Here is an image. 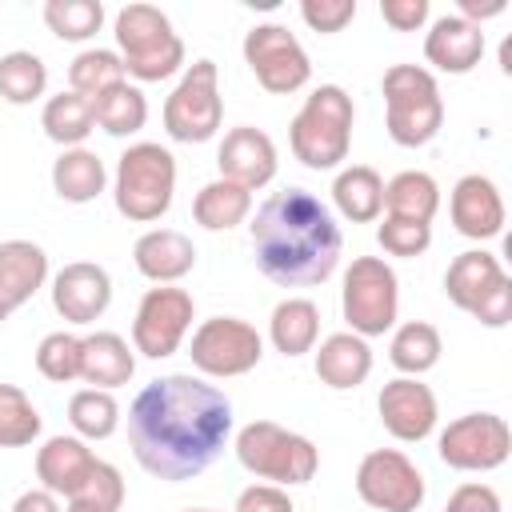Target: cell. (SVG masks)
I'll list each match as a JSON object with an SVG mask.
<instances>
[{
    "instance_id": "15",
    "label": "cell",
    "mask_w": 512,
    "mask_h": 512,
    "mask_svg": "<svg viewBox=\"0 0 512 512\" xmlns=\"http://www.w3.org/2000/svg\"><path fill=\"white\" fill-rule=\"evenodd\" d=\"M192 316H196V304H192V296L184 288H172V284L148 288L140 308H136V320H132L136 352H144L148 360L172 356L180 348V340L188 336Z\"/></svg>"
},
{
    "instance_id": "31",
    "label": "cell",
    "mask_w": 512,
    "mask_h": 512,
    "mask_svg": "<svg viewBox=\"0 0 512 512\" xmlns=\"http://www.w3.org/2000/svg\"><path fill=\"white\" fill-rule=\"evenodd\" d=\"M40 124H44V136L64 144V148H80L88 140V132L96 128V116H92V100L80 96V92H60L44 104L40 112Z\"/></svg>"
},
{
    "instance_id": "18",
    "label": "cell",
    "mask_w": 512,
    "mask_h": 512,
    "mask_svg": "<svg viewBox=\"0 0 512 512\" xmlns=\"http://www.w3.org/2000/svg\"><path fill=\"white\" fill-rule=\"evenodd\" d=\"M216 164H220V180H232L240 188H264L272 176H276V144L268 132L244 124V128H232L216 152Z\"/></svg>"
},
{
    "instance_id": "6",
    "label": "cell",
    "mask_w": 512,
    "mask_h": 512,
    "mask_svg": "<svg viewBox=\"0 0 512 512\" xmlns=\"http://www.w3.org/2000/svg\"><path fill=\"white\" fill-rule=\"evenodd\" d=\"M384 108H388V136L400 148L428 144L444 124V100L436 76L420 64H392L384 72Z\"/></svg>"
},
{
    "instance_id": "2",
    "label": "cell",
    "mask_w": 512,
    "mask_h": 512,
    "mask_svg": "<svg viewBox=\"0 0 512 512\" xmlns=\"http://www.w3.org/2000/svg\"><path fill=\"white\" fill-rule=\"evenodd\" d=\"M248 228H252L256 268L284 288L324 284L340 264V248H344L340 224L332 220L328 204H320L304 188L272 192L256 208Z\"/></svg>"
},
{
    "instance_id": "19",
    "label": "cell",
    "mask_w": 512,
    "mask_h": 512,
    "mask_svg": "<svg viewBox=\"0 0 512 512\" xmlns=\"http://www.w3.org/2000/svg\"><path fill=\"white\" fill-rule=\"evenodd\" d=\"M448 212H452L456 232L468 236V240H492V236L504 232V200H500L496 184L480 172L456 180Z\"/></svg>"
},
{
    "instance_id": "23",
    "label": "cell",
    "mask_w": 512,
    "mask_h": 512,
    "mask_svg": "<svg viewBox=\"0 0 512 512\" xmlns=\"http://www.w3.org/2000/svg\"><path fill=\"white\" fill-rule=\"evenodd\" d=\"M132 260H136L140 276H148L156 284H176L180 276H188L196 268V248L176 228H152V232H144L136 240Z\"/></svg>"
},
{
    "instance_id": "5",
    "label": "cell",
    "mask_w": 512,
    "mask_h": 512,
    "mask_svg": "<svg viewBox=\"0 0 512 512\" xmlns=\"http://www.w3.org/2000/svg\"><path fill=\"white\" fill-rule=\"evenodd\" d=\"M116 44L124 76L168 80L184 64V40L172 32V20L156 4H128L116 12Z\"/></svg>"
},
{
    "instance_id": "14",
    "label": "cell",
    "mask_w": 512,
    "mask_h": 512,
    "mask_svg": "<svg viewBox=\"0 0 512 512\" xmlns=\"http://www.w3.org/2000/svg\"><path fill=\"white\" fill-rule=\"evenodd\" d=\"M244 60H248L252 76L260 80V88H268L276 96L304 88L312 76L308 52L300 48V40L284 24H256L244 36Z\"/></svg>"
},
{
    "instance_id": "27",
    "label": "cell",
    "mask_w": 512,
    "mask_h": 512,
    "mask_svg": "<svg viewBox=\"0 0 512 512\" xmlns=\"http://www.w3.org/2000/svg\"><path fill=\"white\" fill-rule=\"evenodd\" d=\"M104 180H108L104 160H100L96 152H88V148H64L60 160L52 164V188H56V196L68 200V204H88V200H96V196L104 192Z\"/></svg>"
},
{
    "instance_id": "16",
    "label": "cell",
    "mask_w": 512,
    "mask_h": 512,
    "mask_svg": "<svg viewBox=\"0 0 512 512\" xmlns=\"http://www.w3.org/2000/svg\"><path fill=\"white\" fill-rule=\"evenodd\" d=\"M112 304V280L100 264L92 260H76L64 264L52 280V308L68 320V324H92L108 312Z\"/></svg>"
},
{
    "instance_id": "7",
    "label": "cell",
    "mask_w": 512,
    "mask_h": 512,
    "mask_svg": "<svg viewBox=\"0 0 512 512\" xmlns=\"http://www.w3.org/2000/svg\"><path fill=\"white\" fill-rule=\"evenodd\" d=\"M172 192H176V160L168 148L144 140L132 144L120 164H116V208L120 216L148 224L160 220L172 208Z\"/></svg>"
},
{
    "instance_id": "11",
    "label": "cell",
    "mask_w": 512,
    "mask_h": 512,
    "mask_svg": "<svg viewBox=\"0 0 512 512\" xmlns=\"http://www.w3.org/2000/svg\"><path fill=\"white\" fill-rule=\"evenodd\" d=\"M188 356L204 376H244L260 364L264 340L240 316H212L192 332Z\"/></svg>"
},
{
    "instance_id": "42",
    "label": "cell",
    "mask_w": 512,
    "mask_h": 512,
    "mask_svg": "<svg viewBox=\"0 0 512 512\" xmlns=\"http://www.w3.org/2000/svg\"><path fill=\"white\" fill-rule=\"evenodd\" d=\"M444 512H504V508H500L496 488H488V484L472 480V484H460V488L448 496Z\"/></svg>"
},
{
    "instance_id": "40",
    "label": "cell",
    "mask_w": 512,
    "mask_h": 512,
    "mask_svg": "<svg viewBox=\"0 0 512 512\" xmlns=\"http://www.w3.org/2000/svg\"><path fill=\"white\" fill-rule=\"evenodd\" d=\"M376 240L388 256H420L432 244V224L420 220H400V216H384V224L376 228Z\"/></svg>"
},
{
    "instance_id": "28",
    "label": "cell",
    "mask_w": 512,
    "mask_h": 512,
    "mask_svg": "<svg viewBox=\"0 0 512 512\" xmlns=\"http://www.w3.org/2000/svg\"><path fill=\"white\" fill-rule=\"evenodd\" d=\"M332 200H336V208H340L344 220L368 224V220H376V216L384 212V180H380L376 168L352 164V168H344V172L336 176Z\"/></svg>"
},
{
    "instance_id": "44",
    "label": "cell",
    "mask_w": 512,
    "mask_h": 512,
    "mask_svg": "<svg viewBox=\"0 0 512 512\" xmlns=\"http://www.w3.org/2000/svg\"><path fill=\"white\" fill-rule=\"evenodd\" d=\"M380 16L396 32H416L428 20V0H380Z\"/></svg>"
},
{
    "instance_id": "39",
    "label": "cell",
    "mask_w": 512,
    "mask_h": 512,
    "mask_svg": "<svg viewBox=\"0 0 512 512\" xmlns=\"http://www.w3.org/2000/svg\"><path fill=\"white\" fill-rule=\"evenodd\" d=\"M36 368L52 384L80 380V336L72 332H48L36 348Z\"/></svg>"
},
{
    "instance_id": "32",
    "label": "cell",
    "mask_w": 512,
    "mask_h": 512,
    "mask_svg": "<svg viewBox=\"0 0 512 512\" xmlns=\"http://www.w3.org/2000/svg\"><path fill=\"white\" fill-rule=\"evenodd\" d=\"M384 208L388 216H400V220H420V224H432L436 208H440V188L428 172H400L384 184Z\"/></svg>"
},
{
    "instance_id": "33",
    "label": "cell",
    "mask_w": 512,
    "mask_h": 512,
    "mask_svg": "<svg viewBox=\"0 0 512 512\" xmlns=\"http://www.w3.org/2000/svg\"><path fill=\"white\" fill-rule=\"evenodd\" d=\"M440 352H444L440 332H436L428 320H408V324H400L396 336H392V344H388V360H392V368L404 372V376H420V372L436 368V364H440Z\"/></svg>"
},
{
    "instance_id": "3",
    "label": "cell",
    "mask_w": 512,
    "mask_h": 512,
    "mask_svg": "<svg viewBox=\"0 0 512 512\" xmlns=\"http://www.w3.org/2000/svg\"><path fill=\"white\" fill-rule=\"evenodd\" d=\"M352 116V96L340 84H320L288 124L296 160L316 172L336 168L352 144Z\"/></svg>"
},
{
    "instance_id": "36",
    "label": "cell",
    "mask_w": 512,
    "mask_h": 512,
    "mask_svg": "<svg viewBox=\"0 0 512 512\" xmlns=\"http://www.w3.org/2000/svg\"><path fill=\"white\" fill-rule=\"evenodd\" d=\"M124 80V60H120V52H112V48H88V52H80L72 64H68V84H72V92H80V96H100L104 88H112V84H120Z\"/></svg>"
},
{
    "instance_id": "47",
    "label": "cell",
    "mask_w": 512,
    "mask_h": 512,
    "mask_svg": "<svg viewBox=\"0 0 512 512\" xmlns=\"http://www.w3.org/2000/svg\"><path fill=\"white\" fill-rule=\"evenodd\" d=\"M64 512H112V508H108V504H96V500H88V496H72Z\"/></svg>"
},
{
    "instance_id": "13",
    "label": "cell",
    "mask_w": 512,
    "mask_h": 512,
    "mask_svg": "<svg viewBox=\"0 0 512 512\" xmlns=\"http://www.w3.org/2000/svg\"><path fill=\"white\" fill-rule=\"evenodd\" d=\"M512 432L496 412H468L440 432V460L456 472H492L508 460Z\"/></svg>"
},
{
    "instance_id": "45",
    "label": "cell",
    "mask_w": 512,
    "mask_h": 512,
    "mask_svg": "<svg viewBox=\"0 0 512 512\" xmlns=\"http://www.w3.org/2000/svg\"><path fill=\"white\" fill-rule=\"evenodd\" d=\"M12 512H60V500L48 488H28V492L16 496Z\"/></svg>"
},
{
    "instance_id": "22",
    "label": "cell",
    "mask_w": 512,
    "mask_h": 512,
    "mask_svg": "<svg viewBox=\"0 0 512 512\" xmlns=\"http://www.w3.org/2000/svg\"><path fill=\"white\" fill-rule=\"evenodd\" d=\"M424 56L428 64H436L440 72L464 76L480 64L484 56V32L476 24H468L464 16H440L432 24V32L424 36Z\"/></svg>"
},
{
    "instance_id": "48",
    "label": "cell",
    "mask_w": 512,
    "mask_h": 512,
    "mask_svg": "<svg viewBox=\"0 0 512 512\" xmlns=\"http://www.w3.org/2000/svg\"><path fill=\"white\" fill-rule=\"evenodd\" d=\"M184 512H216V508H184Z\"/></svg>"
},
{
    "instance_id": "12",
    "label": "cell",
    "mask_w": 512,
    "mask_h": 512,
    "mask_svg": "<svg viewBox=\"0 0 512 512\" xmlns=\"http://www.w3.org/2000/svg\"><path fill=\"white\" fill-rule=\"evenodd\" d=\"M356 496L376 512H416L424 504V476L400 448H372L356 468Z\"/></svg>"
},
{
    "instance_id": "10",
    "label": "cell",
    "mask_w": 512,
    "mask_h": 512,
    "mask_svg": "<svg viewBox=\"0 0 512 512\" xmlns=\"http://www.w3.org/2000/svg\"><path fill=\"white\" fill-rule=\"evenodd\" d=\"M220 72L212 60H196L180 84L172 88V96L164 100V128L172 140L184 144H204L216 136L220 120H224V100H220Z\"/></svg>"
},
{
    "instance_id": "30",
    "label": "cell",
    "mask_w": 512,
    "mask_h": 512,
    "mask_svg": "<svg viewBox=\"0 0 512 512\" xmlns=\"http://www.w3.org/2000/svg\"><path fill=\"white\" fill-rule=\"evenodd\" d=\"M92 116L108 136H132L148 120V100L136 84L120 80V84L104 88L100 96H92Z\"/></svg>"
},
{
    "instance_id": "20",
    "label": "cell",
    "mask_w": 512,
    "mask_h": 512,
    "mask_svg": "<svg viewBox=\"0 0 512 512\" xmlns=\"http://www.w3.org/2000/svg\"><path fill=\"white\" fill-rule=\"evenodd\" d=\"M48 280V256L32 240L0 244V320H8L20 304H28Z\"/></svg>"
},
{
    "instance_id": "21",
    "label": "cell",
    "mask_w": 512,
    "mask_h": 512,
    "mask_svg": "<svg viewBox=\"0 0 512 512\" xmlns=\"http://www.w3.org/2000/svg\"><path fill=\"white\" fill-rule=\"evenodd\" d=\"M92 468H96V456H92V448L80 436H52L36 452V480H40V488H48L52 496H64V500H72L84 488Z\"/></svg>"
},
{
    "instance_id": "4",
    "label": "cell",
    "mask_w": 512,
    "mask_h": 512,
    "mask_svg": "<svg viewBox=\"0 0 512 512\" xmlns=\"http://www.w3.org/2000/svg\"><path fill=\"white\" fill-rule=\"evenodd\" d=\"M236 460L276 488L308 484L320 468V452L308 436L280 428L276 420H252L236 432Z\"/></svg>"
},
{
    "instance_id": "25",
    "label": "cell",
    "mask_w": 512,
    "mask_h": 512,
    "mask_svg": "<svg viewBox=\"0 0 512 512\" xmlns=\"http://www.w3.org/2000/svg\"><path fill=\"white\" fill-rule=\"evenodd\" d=\"M372 372V348L364 336L356 332H332L320 348H316V376L344 392V388H360Z\"/></svg>"
},
{
    "instance_id": "1",
    "label": "cell",
    "mask_w": 512,
    "mask_h": 512,
    "mask_svg": "<svg viewBox=\"0 0 512 512\" xmlns=\"http://www.w3.org/2000/svg\"><path fill=\"white\" fill-rule=\"evenodd\" d=\"M232 432V404L220 388L172 372L136 392L128 408V444L136 464L156 480H192Z\"/></svg>"
},
{
    "instance_id": "38",
    "label": "cell",
    "mask_w": 512,
    "mask_h": 512,
    "mask_svg": "<svg viewBox=\"0 0 512 512\" xmlns=\"http://www.w3.org/2000/svg\"><path fill=\"white\" fill-rule=\"evenodd\" d=\"M44 24L60 40H88L104 24V4L100 0H48L44 4Z\"/></svg>"
},
{
    "instance_id": "29",
    "label": "cell",
    "mask_w": 512,
    "mask_h": 512,
    "mask_svg": "<svg viewBox=\"0 0 512 512\" xmlns=\"http://www.w3.org/2000/svg\"><path fill=\"white\" fill-rule=\"evenodd\" d=\"M248 212H252V192L240 188V184H232V180H212V184H204V188L196 192V200H192V216H196V224L208 228V232H228V228H236Z\"/></svg>"
},
{
    "instance_id": "43",
    "label": "cell",
    "mask_w": 512,
    "mask_h": 512,
    "mask_svg": "<svg viewBox=\"0 0 512 512\" xmlns=\"http://www.w3.org/2000/svg\"><path fill=\"white\" fill-rule=\"evenodd\" d=\"M236 512H296V508H292V500H288L284 488H276V484H252V488L240 492Z\"/></svg>"
},
{
    "instance_id": "17",
    "label": "cell",
    "mask_w": 512,
    "mask_h": 512,
    "mask_svg": "<svg viewBox=\"0 0 512 512\" xmlns=\"http://www.w3.org/2000/svg\"><path fill=\"white\" fill-rule=\"evenodd\" d=\"M380 424L396 436V440H424L436 428V396L428 384H420L416 376H396L380 388Z\"/></svg>"
},
{
    "instance_id": "34",
    "label": "cell",
    "mask_w": 512,
    "mask_h": 512,
    "mask_svg": "<svg viewBox=\"0 0 512 512\" xmlns=\"http://www.w3.org/2000/svg\"><path fill=\"white\" fill-rule=\"evenodd\" d=\"M44 88H48V68L36 52L16 48L0 56V96L8 104H32L44 96Z\"/></svg>"
},
{
    "instance_id": "46",
    "label": "cell",
    "mask_w": 512,
    "mask_h": 512,
    "mask_svg": "<svg viewBox=\"0 0 512 512\" xmlns=\"http://www.w3.org/2000/svg\"><path fill=\"white\" fill-rule=\"evenodd\" d=\"M504 8H508L504 0H460V16H464L468 24H476V28H480V20L500 16Z\"/></svg>"
},
{
    "instance_id": "26",
    "label": "cell",
    "mask_w": 512,
    "mask_h": 512,
    "mask_svg": "<svg viewBox=\"0 0 512 512\" xmlns=\"http://www.w3.org/2000/svg\"><path fill=\"white\" fill-rule=\"evenodd\" d=\"M268 336L276 344V352L284 356H304L316 348V336H320V308L304 296H288L272 308V320H268Z\"/></svg>"
},
{
    "instance_id": "35",
    "label": "cell",
    "mask_w": 512,
    "mask_h": 512,
    "mask_svg": "<svg viewBox=\"0 0 512 512\" xmlns=\"http://www.w3.org/2000/svg\"><path fill=\"white\" fill-rule=\"evenodd\" d=\"M68 420L84 440H108L120 424V404L104 388H80L68 400Z\"/></svg>"
},
{
    "instance_id": "8",
    "label": "cell",
    "mask_w": 512,
    "mask_h": 512,
    "mask_svg": "<svg viewBox=\"0 0 512 512\" xmlns=\"http://www.w3.org/2000/svg\"><path fill=\"white\" fill-rule=\"evenodd\" d=\"M444 292L448 300L476 316L480 324L488 328H504L512 320V276L504 272V264L484 252V248H472V252H460L452 264H448V276H444Z\"/></svg>"
},
{
    "instance_id": "41",
    "label": "cell",
    "mask_w": 512,
    "mask_h": 512,
    "mask_svg": "<svg viewBox=\"0 0 512 512\" xmlns=\"http://www.w3.org/2000/svg\"><path fill=\"white\" fill-rule=\"evenodd\" d=\"M300 16H304V24H308L312 32L332 36V32H340L344 24H352L356 0H304V4H300Z\"/></svg>"
},
{
    "instance_id": "24",
    "label": "cell",
    "mask_w": 512,
    "mask_h": 512,
    "mask_svg": "<svg viewBox=\"0 0 512 512\" xmlns=\"http://www.w3.org/2000/svg\"><path fill=\"white\" fill-rule=\"evenodd\" d=\"M132 372H136V356L124 336H116V332L80 336V380L84 384L112 392V388L128 384Z\"/></svg>"
},
{
    "instance_id": "9",
    "label": "cell",
    "mask_w": 512,
    "mask_h": 512,
    "mask_svg": "<svg viewBox=\"0 0 512 512\" xmlns=\"http://www.w3.org/2000/svg\"><path fill=\"white\" fill-rule=\"evenodd\" d=\"M340 304L356 336H384L396 324V308H400L392 264H384L380 256H356L352 268L344 272Z\"/></svg>"
},
{
    "instance_id": "37",
    "label": "cell",
    "mask_w": 512,
    "mask_h": 512,
    "mask_svg": "<svg viewBox=\"0 0 512 512\" xmlns=\"http://www.w3.org/2000/svg\"><path fill=\"white\" fill-rule=\"evenodd\" d=\"M40 436V412L24 388L0 384V448H24Z\"/></svg>"
}]
</instances>
